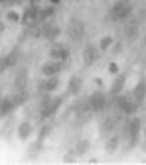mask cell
Listing matches in <instances>:
<instances>
[{
  "label": "cell",
  "mask_w": 146,
  "mask_h": 165,
  "mask_svg": "<svg viewBox=\"0 0 146 165\" xmlns=\"http://www.w3.org/2000/svg\"><path fill=\"white\" fill-rule=\"evenodd\" d=\"M42 34L48 40H55L57 37L60 36V27H57L54 22H46L42 27Z\"/></svg>",
  "instance_id": "cell-7"
},
{
  "label": "cell",
  "mask_w": 146,
  "mask_h": 165,
  "mask_svg": "<svg viewBox=\"0 0 146 165\" xmlns=\"http://www.w3.org/2000/svg\"><path fill=\"white\" fill-rule=\"evenodd\" d=\"M124 85H125V74H119V76H116V79H115L113 83H112L110 94H112V95H118V94H121L122 88H124Z\"/></svg>",
  "instance_id": "cell-12"
},
{
  "label": "cell",
  "mask_w": 146,
  "mask_h": 165,
  "mask_svg": "<svg viewBox=\"0 0 146 165\" xmlns=\"http://www.w3.org/2000/svg\"><path fill=\"white\" fill-rule=\"evenodd\" d=\"M14 107H15V106H14V103H12V98L6 97V98L0 100V116H6Z\"/></svg>",
  "instance_id": "cell-18"
},
{
  "label": "cell",
  "mask_w": 146,
  "mask_h": 165,
  "mask_svg": "<svg viewBox=\"0 0 146 165\" xmlns=\"http://www.w3.org/2000/svg\"><path fill=\"white\" fill-rule=\"evenodd\" d=\"M145 132H146V131H145Z\"/></svg>",
  "instance_id": "cell-36"
},
{
  "label": "cell",
  "mask_w": 146,
  "mask_h": 165,
  "mask_svg": "<svg viewBox=\"0 0 146 165\" xmlns=\"http://www.w3.org/2000/svg\"><path fill=\"white\" fill-rule=\"evenodd\" d=\"M5 57H6V61H8V67H12V66H15L17 61H18L19 49H14V51H11L9 54L5 55Z\"/></svg>",
  "instance_id": "cell-19"
},
{
  "label": "cell",
  "mask_w": 146,
  "mask_h": 165,
  "mask_svg": "<svg viewBox=\"0 0 146 165\" xmlns=\"http://www.w3.org/2000/svg\"><path fill=\"white\" fill-rule=\"evenodd\" d=\"M81 85H82V80L78 77V76H72L70 79H69V83H67V92H70V94H78L79 89H81Z\"/></svg>",
  "instance_id": "cell-14"
},
{
  "label": "cell",
  "mask_w": 146,
  "mask_h": 165,
  "mask_svg": "<svg viewBox=\"0 0 146 165\" xmlns=\"http://www.w3.org/2000/svg\"><path fill=\"white\" fill-rule=\"evenodd\" d=\"M39 2H40V0H30V3H32V5H37Z\"/></svg>",
  "instance_id": "cell-31"
},
{
  "label": "cell",
  "mask_w": 146,
  "mask_h": 165,
  "mask_svg": "<svg viewBox=\"0 0 146 165\" xmlns=\"http://www.w3.org/2000/svg\"><path fill=\"white\" fill-rule=\"evenodd\" d=\"M0 31H3V25H2V22H0Z\"/></svg>",
  "instance_id": "cell-34"
},
{
  "label": "cell",
  "mask_w": 146,
  "mask_h": 165,
  "mask_svg": "<svg viewBox=\"0 0 146 165\" xmlns=\"http://www.w3.org/2000/svg\"><path fill=\"white\" fill-rule=\"evenodd\" d=\"M51 3H52V5H58V3H60V0H51Z\"/></svg>",
  "instance_id": "cell-32"
},
{
  "label": "cell",
  "mask_w": 146,
  "mask_h": 165,
  "mask_svg": "<svg viewBox=\"0 0 146 165\" xmlns=\"http://www.w3.org/2000/svg\"><path fill=\"white\" fill-rule=\"evenodd\" d=\"M88 149H90V143H88L87 140L79 141V143H78V146H76V150H78V153H79V155H84L85 152H88Z\"/></svg>",
  "instance_id": "cell-24"
},
{
  "label": "cell",
  "mask_w": 146,
  "mask_h": 165,
  "mask_svg": "<svg viewBox=\"0 0 146 165\" xmlns=\"http://www.w3.org/2000/svg\"><path fill=\"white\" fill-rule=\"evenodd\" d=\"M98 51H97V48L95 46H92L90 45L88 48H85V51H84V54H82V60H84V64L87 66V67H90L92 66L97 60H98Z\"/></svg>",
  "instance_id": "cell-6"
},
{
  "label": "cell",
  "mask_w": 146,
  "mask_h": 165,
  "mask_svg": "<svg viewBox=\"0 0 146 165\" xmlns=\"http://www.w3.org/2000/svg\"><path fill=\"white\" fill-rule=\"evenodd\" d=\"M32 131H33V128H32V124L30 122H22L18 127V137L21 140H27L30 137Z\"/></svg>",
  "instance_id": "cell-17"
},
{
  "label": "cell",
  "mask_w": 146,
  "mask_h": 165,
  "mask_svg": "<svg viewBox=\"0 0 146 165\" xmlns=\"http://www.w3.org/2000/svg\"><path fill=\"white\" fill-rule=\"evenodd\" d=\"M118 144H119V137H112V138H109L108 140V143H106V146H105V149H106V152H113L116 147H118Z\"/></svg>",
  "instance_id": "cell-22"
},
{
  "label": "cell",
  "mask_w": 146,
  "mask_h": 165,
  "mask_svg": "<svg viewBox=\"0 0 146 165\" xmlns=\"http://www.w3.org/2000/svg\"><path fill=\"white\" fill-rule=\"evenodd\" d=\"M51 129H52V127L51 125H45L43 128L39 131V135H37V138H39V141H42V140H45L49 134H51Z\"/></svg>",
  "instance_id": "cell-23"
},
{
  "label": "cell",
  "mask_w": 146,
  "mask_h": 165,
  "mask_svg": "<svg viewBox=\"0 0 146 165\" xmlns=\"http://www.w3.org/2000/svg\"><path fill=\"white\" fill-rule=\"evenodd\" d=\"M109 72L110 73H118L119 69H118V64L116 63H110L109 64Z\"/></svg>",
  "instance_id": "cell-30"
},
{
  "label": "cell",
  "mask_w": 146,
  "mask_h": 165,
  "mask_svg": "<svg viewBox=\"0 0 146 165\" xmlns=\"http://www.w3.org/2000/svg\"><path fill=\"white\" fill-rule=\"evenodd\" d=\"M128 132H130V137H131V144L134 146L137 143V140H139V132H140V119L139 118H134L130 122Z\"/></svg>",
  "instance_id": "cell-9"
},
{
  "label": "cell",
  "mask_w": 146,
  "mask_h": 165,
  "mask_svg": "<svg viewBox=\"0 0 146 165\" xmlns=\"http://www.w3.org/2000/svg\"><path fill=\"white\" fill-rule=\"evenodd\" d=\"M145 45H146V37H145Z\"/></svg>",
  "instance_id": "cell-35"
},
{
  "label": "cell",
  "mask_w": 146,
  "mask_h": 165,
  "mask_svg": "<svg viewBox=\"0 0 146 165\" xmlns=\"http://www.w3.org/2000/svg\"><path fill=\"white\" fill-rule=\"evenodd\" d=\"M58 83H60V79L57 77V74H55V76H49V77L42 83V88L46 92H52L58 88Z\"/></svg>",
  "instance_id": "cell-13"
},
{
  "label": "cell",
  "mask_w": 146,
  "mask_h": 165,
  "mask_svg": "<svg viewBox=\"0 0 146 165\" xmlns=\"http://www.w3.org/2000/svg\"><path fill=\"white\" fill-rule=\"evenodd\" d=\"M40 72H42V74H45L46 77L58 74L61 72V61L60 60H51V61L43 63L42 67H40Z\"/></svg>",
  "instance_id": "cell-3"
},
{
  "label": "cell",
  "mask_w": 146,
  "mask_h": 165,
  "mask_svg": "<svg viewBox=\"0 0 146 165\" xmlns=\"http://www.w3.org/2000/svg\"><path fill=\"white\" fill-rule=\"evenodd\" d=\"M27 82H28V70L25 67L19 69L17 74H15V80H14V86L15 89L19 91V89H25L27 86Z\"/></svg>",
  "instance_id": "cell-5"
},
{
  "label": "cell",
  "mask_w": 146,
  "mask_h": 165,
  "mask_svg": "<svg viewBox=\"0 0 146 165\" xmlns=\"http://www.w3.org/2000/svg\"><path fill=\"white\" fill-rule=\"evenodd\" d=\"M124 31H125V36L128 39H136L139 34V22L136 19H130L127 21L125 27H124Z\"/></svg>",
  "instance_id": "cell-11"
},
{
  "label": "cell",
  "mask_w": 146,
  "mask_h": 165,
  "mask_svg": "<svg viewBox=\"0 0 146 165\" xmlns=\"http://www.w3.org/2000/svg\"><path fill=\"white\" fill-rule=\"evenodd\" d=\"M90 103H91V109L94 112H100V110L105 109L106 106V98L101 92H94L90 98Z\"/></svg>",
  "instance_id": "cell-8"
},
{
  "label": "cell",
  "mask_w": 146,
  "mask_h": 165,
  "mask_svg": "<svg viewBox=\"0 0 146 165\" xmlns=\"http://www.w3.org/2000/svg\"><path fill=\"white\" fill-rule=\"evenodd\" d=\"M137 109H139V104H137V103H133V101H130V100H128L127 104H125V106H124L121 110H122L125 115H134V113L137 112Z\"/></svg>",
  "instance_id": "cell-21"
},
{
  "label": "cell",
  "mask_w": 146,
  "mask_h": 165,
  "mask_svg": "<svg viewBox=\"0 0 146 165\" xmlns=\"http://www.w3.org/2000/svg\"><path fill=\"white\" fill-rule=\"evenodd\" d=\"M27 100H28V92L25 91V89H19V91H17L14 94V97H12L14 106H21V104H24Z\"/></svg>",
  "instance_id": "cell-16"
},
{
  "label": "cell",
  "mask_w": 146,
  "mask_h": 165,
  "mask_svg": "<svg viewBox=\"0 0 146 165\" xmlns=\"http://www.w3.org/2000/svg\"><path fill=\"white\" fill-rule=\"evenodd\" d=\"M133 95H134V100H136L137 104H142L145 101V97H146V82L145 80H140L136 85V88L133 91Z\"/></svg>",
  "instance_id": "cell-10"
},
{
  "label": "cell",
  "mask_w": 146,
  "mask_h": 165,
  "mask_svg": "<svg viewBox=\"0 0 146 165\" xmlns=\"http://www.w3.org/2000/svg\"><path fill=\"white\" fill-rule=\"evenodd\" d=\"M6 69H9V67H8V61H6V57H2V58H0V72H5Z\"/></svg>",
  "instance_id": "cell-29"
},
{
  "label": "cell",
  "mask_w": 146,
  "mask_h": 165,
  "mask_svg": "<svg viewBox=\"0 0 146 165\" xmlns=\"http://www.w3.org/2000/svg\"><path fill=\"white\" fill-rule=\"evenodd\" d=\"M25 12H27V15H28V19L36 21L37 17H39V12H40V8H39L37 5H30V6L25 9Z\"/></svg>",
  "instance_id": "cell-20"
},
{
  "label": "cell",
  "mask_w": 146,
  "mask_h": 165,
  "mask_svg": "<svg viewBox=\"0 0 146 165\" xmlns=\"http://www.w3.org/2000/svg\"><path fill=\"white\" fill-rule=\"evenodd\" d=\"M61 103H63L61 98H48V100L43 103V106H42V115H43L45 118L52 116L55 112L58 110V107L61 106Z\"/></svg>",
  "instance_id": "cell-4"
},
{
  "label": "cell",
  "mask_w": 146,
  "mask_h": 165,
  "mask_svg": "<svg viewBox=\"0 0 146 165\" xmlns=\"http://www.w3.org/2000/svg\"><path fill=\"white\" fill-rule=\"evenodd\" d=\"M127 101H128L127 97H119V98L116 100V104H118V107H119V109H122V107L127 104Z\"/></svg>",
  "instance_id": "cell-28"
},
{
  "label": "cell",
  "mask_w": 146,
  "mask_h": 165,
  "mask_svg": "<svg viewBox=\"0 0 146 165\" xmlns=\"http://www.w3.org/2000/svg\"><path fill=\"white\" fill-rule=\"evenodd\" d=\"M49 57H51L52 60H60V61H63V60H67L69 51H67L66 48H54V49L49 51Z\"/></svg>",
  "instance_id": "cell-15"
},
{
  "label": "cell",
  "mask_w": 146,
  "mask_h": 165,
  "mask_svg": "<svg viewBox=\"0 0 146 165\" xmlns=\"http://www.w3.org/2000/svg\"><path fill=\"white\" fill-rule=\"evenodd\" d=\"M8 19H9V21H14V22H18V21H19L18 12H15V11H11V12H8Z\"/></svg>",
  "instance_id": "cell-27"
},
{
  "label": "cell",
  "mask_w": 146,
  "mask_h": 165,
  "mask_svg": "<svg viewBox=\"0 0 146 165\" xmlns=\"http://www.w3.org/2000/svg\"><path fill=\"white\" fill-rule=\"evenodd\" d=\"M131 12H133L131 3H130L128 0H119V2H116V3L112 6V9H110V17H112V19H115V21H118V19H125L131 15Z\"/></svg>",
  "instance_id": "cell-1"
},
{
  "label": "cell",
  "mask_w": 146,
  "mask_h": 165,
  "mask_svg": "<svg viewBox=\"0 0 146 165\" xmlns=\"http://www.w3.org/2000/svg\"><path fill=\"white\" fill-rule=\"evenodd\" d=\"M112 42H113V39H112L110 36H105L101 40H100V49H101V51L109 49V46L112 45Z\"/></svg>",
  "instance_id": "cell-25"
},
{
  "label": "cell",
  "mask_w": 146,
  "mask_h": 165,
  "mask_svg": "<svg viewBox=\"0 0 146 165\" xmlns=\"http://www.w3.org/2000/svg\"><path fill=\"white\" fill-rule=\"evenodd\" d=\"M67 34L73 42H79L85 36V25L79 19H72L67 27Z\"/></svg>",
  "instance_id": "cell-2"
},
{
  "label": "cell",
  "mask_w": 146,
  "mask_h": 165,
  "mask_svg": "<svg viewBox=\"0 0 146 165\" xmlns=\"http://www.w3.org/2000/svg\"><path fill=\"white\" fill-rule=\"evenodd\" d=\"M115 127V121L113 119H106L103 124H101V132H108V131H112Z\"/></svg>",
  "instance_id": "cell-26"
},
{
  "label": "cell",
  "mask_w": 146,
  "mask_h": 165,
  "mask_svg": "<svg viewBox=\"0 0 146 165\" xmlns=\"http://www.w3.org/2000/svg\"><path fill=\"white\" fill-rule=\"evenodd\" d=\"M0 3L3 5V3H8V0H0Z\"/></svg>",
  "instance_id": "cell-33"
}]
</instances>
